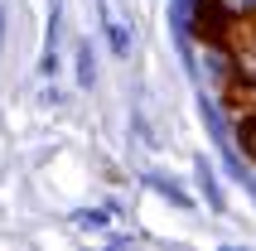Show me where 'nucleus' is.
Wrapping results in <instances>:
<instances>
[{"label":"nucleus","mask_w":256,"mask_h":251,"mask_svg":"<svg viewBox=\"0 0 256 251\" xmlns=\"http://www.w3.org/2000/svg\"><path fill=\"white\" fill-rule=\"evenodd\" d=\"M252 24H256V0H198V10H194L198 39L232 34V29H252Z\"/></svg>","instance_id":"obj_1"},{"label":"nucleus","mask_w":256,"mask_h":251,"mask_svg":"<svg viewBox=\"0 0 256 251\" xmlns=\"http://www.w3.org/2000/svg\"><path fill=\"white\" fill-rule=\"evenodd\" d=\"M228 92H246V102L256 97V24L246 29V44H237V82Z\"/></svg>","instance_id":"obj_2"},{"label":"nucleus","mask_w":256,"mask_h":251,"mask_svg":"<svg viewBox=\"0 0 256 251\" xmlns=\"http://www.w3.org/2000/svg\"><path fill=\"white\" fill-rule=\"evenodd\" d=\"M237 140H242L246 160H256V102H246V116L237 121Z\"/></svg>","instance_id":"obj_3"},{"label":"nucleus","mask_w":256,"mask_h":251,"mask_svg":"<svg viewBox=\"0 0 256 251\" xmlns=\"http://www.w3.org/2000/svg\"><path fill=\"white\" fill-rule=\"evenodd\" d=\"M106 34H112V48H116V54H126V29L116 24V20H106Z\"/></svg>","instance_id":"obj_4"},{"label":"nucleus","mask_w":256,"mask_h":251,"mask_svg":"<svg viewBox=\"0 0 256 251\" xmlns=\"http://www.w3.org/2000/svg\"><path fill=\"white\" fill-rule=\"evenodd\" d=\"M82 63H78V78H82V87H92V48H82Z\"/></svg>","instance_id":"obj_5"}]
</instances>
